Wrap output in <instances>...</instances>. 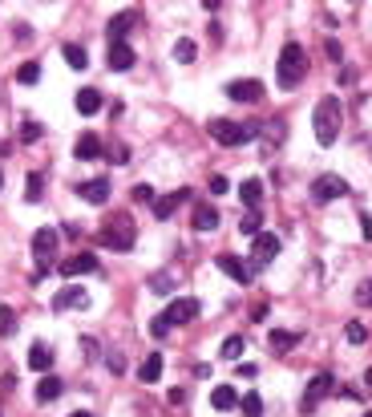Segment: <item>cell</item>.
Returning <instances> with one entry per match:
<instances>
[{
	"label": "cell",
	"mask_w": 372,
	"mask_h": 417,
	"mask_svg": "<svg viewBox=\"0 0 372 417\" xmlns=\"http://www.w3.org/2000/svg\"><path fill=\"white\" fill-rule=\"evenodd\" d=\"M190 223H194V231H214V227H219V211L210 207V203H194Z\"/></svg>",
	"instance_id": "8fae6325"
},
{
	"label": "cell",
	"mask_w": 372,
	"mask_h": 417,
	"mask_svg": "<svg viewBox=\"0 0 372 417\" xmlns=\"http://www.w3.org/2000/svg\"><path fill=\"white\" fill-rule=\"evenodd\" d=\"M227 97H231V101H243V106H251V101L263 97V85L251 81V77H243V81H231V85H227Z\"/></svg>",
	"instance_id": "ba28073f"
},
{
	"label": "cell",
	"mask_w": 372,
	"mask_h": 417,
	"mask_svg": "<svg viewBox=\"0 0 372 417\" xmlns=\"http://www.w3.org/2000/svg\"><path fill=\"white\" fill-rule=\"evenodd\" d=\"M207 130H210V138L219 142V146H243V142H251V138L263 134L259 122H227V117H210Z\"/></svg>",
	"instance_id": "3957f363"
},
{
	"label": "cell",
	"mask_w": 372,
	"mask_h": 417,
	"mask_svg": "<svg viewBox=\"0 0 372 417\" xmlns=\"http://www.w3.org/2000/svg\"><path fill=\"white\" fill-rule=\"evenodd\" d=\"M356 304H360V308H372V276L360 284V292H356Z\"/></svg>",
	"instance_id": "d590c367"
},
{
	"label": "cell",
	"mask_w": 372,
	"mask_h": 417,
	"mask_svg": "<svg viewBox=\"0 0 372 417\" xmlns=\"http://www.w3.org/2000/svg\"><path fill=\"white\" fill-rule=\"evenodd\" d=\"M276 255H279V235H271V231L255 235V247H251V263H255V268H267V263H271Z\"/></svg>",
	"instance_id": "52a82bcc"
},
{
	"label": "cell",
	"mask_w": 372,
	"mask_h": 417,
	"mask_svg": "<svg viewBox=\"0 0 372 417\" xmlns=\"http://www.w3.org/2000/svg\"><path fill=\"white\" fill-rule=\"evenodd\" d=\"M251 316H255L259 325H263V316H267V300H263V304H255V308H251Z\"/></svg>",
	"instance_id": "f6af8a7d"
},
{
	"label": "cell",
	"mask_w": 372,
	"mask_h": 417,
	"mask_svg": "<svg viewBox=\"0 0 372 417\" xmlns=\"http://www.w3.org/2000/svg\"><path fill=\"white\" fill-rule=\"evenodd\" d=\"M259 227H263V215H259V211H247V215L239 219V231L243 235H259Z\"/></svg>",
	"instance_id": "f1b7e54d"
},
{
	"label": "cell",
	"mask_w": 372,
	"mask_h": 417,
	"mask_svg": "<svg viewBox=\"0 0 372 417\" xmlns=\"http://www.w3.org/2000/svg\"><path fill=\"white\" fill-rule=\"evenodd\" d=\"M126 158H130V150H126V146H121V142H114V146H110V163H126Z\"/></svg>",
	"instance_id": "f35d334b"
},
{
	"label": "cell",
	"mask_w": 372,
	"mask_h": 417,
	"mask_svg": "<svg viewBox=\"0 0 372 417\" xmlns=\"http://www.w3.org/2000/svg\"><path fill=\"white\" fill-rule=\"evenodd\" d=\"M17 332V312L8 304H0V336H12Z\"/></svg>",
	"instance_id": "f546056e"
},
{
	"label": "cell",
	"mask_w": 372,
	"mask_h": 417,
	"mask_svg": "<svg viewBox=\"0 0 372 417\" xmlns=\"http://www.w3.org/2000/svg\"><path fill=\"white\" fill-rule=\"evenodd\" d=\"M243 417H263V397H259V393L243 397Z\"/></svg>",
	"instance_id": "d6a6232c"
},
{
	"label": "cell",
	"mask_w": 372,
	"mask_h": 417,
	"mask_svg": "<svg viewBox=\"0 0 372 417\" xmlns=\"http://www.w3.org/2000/svg\"><path fill=\"white\" fill-rule=\"evenodd\" d=\"M369 417H372V414H369Z\"/></svg>",
	"instance_id": "c3c4849f"
},
{
	"label": "cell",
	"mask_w": 372,
	"mask_h": 417,
	"mask_svg": "<svg viewBox=\"0 0 372 417\" xmlns=\"http://www.w3.org/2000/svg\"><path fill=\"white\" fill-rule=\"evenodd\" d=\"M134 199H138V203H154V186L138 183V186H134Z\"/></svg>",
	"instance_id": "74e56055"
},
{
	"label": "cell",
	"mask_w": 372,
	"mask_h": 417,
	"mask_svg": "<svg viewBox=\"0 0 372 417\" xmlns=\"http://www.w3.org/2000/svg\"><path fill=\"white\" fill-rule=\"evenodd\" d=\"M166 332H170V320H166V316H154V320H150V336H158V341H162Z\"/></svg>",
	"instance_id": "8d00e7d4"
},
{
	"label": "cell",
	"mask_w": 372,
	"mask_h": 417,
	"mask_svg": "<svg viewBox=\"0 0 372 417\" xmlns=\"http://www.w3.org/2000/svg\"><path fill=\"white\" fill-rule=\"evenodd\" d=\"M348 341H352V345H364V341H369V328L360 325V320H352V325H348Z\"/></svg>",
	"instance_id": "e575fe53"
},
{
	"label": "cell",
	"mask_w": 372,
	"mask_h": 417,
	"mask_svg": "<svg viewBox=\"0 0 372 417\" xmlns=\"http://www.w3.org/2000/svg\"><path fill=\"white\" fill-rule=\"evenodd\" d=\"M61 389H65V381L49 373V377H41V381H37V401H41V405H49V401H57V397H61Z\"/></svg>",
	"instance_id": "9a60e30c"
},
{
	"label": "cell",
	"mask_w": 372,
	"mask_h": 417,
	"mask_svg": "<svg viewBox=\"0 0 372 417\" xmlns=\"http://www.w3.org/2000/svg\"><path fill=\"white\" fill-rule=\"evenodd\" d=\"M61 57H65V65L77 70V73L90 65V57H85V49H81V45H65V49H61Z\"/></svg>",
	"instance_id": "4316f807"
},
{
	"label": "cell",
	"mask_w": 372,
	"mask_h": 417,
	"mask_svg": "<svg viewBox=\"0 0 372 417\" xmlns=\"http://www.w3.org/2000/svg\"><path fill=\"white\" fill-rule=\"evenodd\" d=\"M210 405H214L219 414H227V409L243 405V401H239V393H235L231 385H214V389H210Z\"/></svg>",
	"instance_id": "4fadbf2b"
},
{
	"label": "cell",
	"mask_w": 372,
	"mask_h": 417,
	"mask_svg": "<svg viewBox=\"0 0 372 417\" xmlns=\"http://www.w3.org/2000/svg\"><path fill=\"white\" fill-rule=\"evenodd\" d=\"M28 369L45 373V377H49V369H53V348H49V345H33V348H28Z\"/></svg>",
	"instance_id": "ac0fdd59"
},
{
	"label": "cell",
	"mask_w": 372,
	"mask_h": 417,
	"mask_svg": "<svg viewBox=\"0 0 372 417\" xmlns=\"http://www.w3.org/2000/svg\"><path fill=\"white\" fill-rule=\"evenodd\" d=\"M134 21H138V13H117L114 21H110V28H105V33H110V41L121 45V37L130 33V24H134Z\"/></svg>",
	"instance_id": "ffe728a7"
},
{
	"label": "cell",
	"mask_w": 372,
	"mask_h": 417,
	"mask_svg": "<svg viewBox=\"0 0 372 417\" xmlns=\"http://www.w3.org/2000/svg\"><path fill=\"white\" fill-rule=\"evenodd\" d=\"M303 77H307V53H303V45L287 41V45H283V53H279V65H276L279 90H296Z\"/></svg>",
	"instance_id": "7a4b0ae2"
},
{
	"label": "cell",
	"mask_w": 372,
	"mask_h": 417,
	"mask_svg": "<svg viewBox=\"0 0 372 417\" xmlns=\"http://www.w3.org/2000/svg\"><path fill=\"white\" fill-rule=\"evenodd\" d=\"M324 53L332 57V61H340V57H344V49H340V41H328V45H324Z\"/></svg>",
	"instance_id": "60d3db41"
},
{
	"label": "cell",
	"mask_w": 372,
	"mask_h": 417,
	"mask_svg": "<svg viewBox=\"0 0 372 417\" xmlns=\"http://www.w3.org/2000/svg\"><path fill=\"white\" fill-rule=\"evenodd\" d=\"M0 186H4V174H0Z\"/></svg>",
	"instance_id": "7dc6e473"
},
{
	"label": "cell",
	"mask_w": 372,
	"mask_h": 417,
	"mask_svg": "<svg viewBox=\"0 0 372 417\" xmlns=\"http://www.w3.org/2000/svg\"><path fill=\"white\" fill-rule=\"evenodd\" d=\"M219 268H223L227 276H235L239 284H247V279H251V268H247L243 259H235V255H219Z\"/></svg>",
	"instance_id": "603a6c76"
},
{
	"label": "cell",
	"mask_w": 372,
	"mask_h": 417,
	"mask_svg": "<svg viewBox=\"0 0 372 417\" xmlns=\"http://www.w3.org/2000/svg\"><path fill=\"white\" fill-rule=\"evenodd\" d=\"M130 65H134V49L126 45V41H121V45H110V70L126 73Z\"/></svg>",
	"instance_id": "44dd1931"
},
{
	"label": "cell",
	"mask_w": 372,
	"mask_h": 417,
	"mask_svg": "<svg viewBox=\"0 0 372 417\" xmlns=\"http://www.w3.org/2000/svg\"><path fill=\"white\" fill-rule=\"evenodd\" d=\"M150 284H154V292H170V276H154Z\"/></svg>",
	"instance_id": "7bdbcfd3"
},
{
	"label": "cell",
	"mask_w": 372,
	"mask_h": 417,
	"mask_svg": "<svg viewBox=\"0 0 372 417\" xmlns=\"http://www.w3.org/2000/svg\"><path fill=\"white\" fill-rule=\"evenodd\" d=\"M186 199H190V190H174V195H162V199H154V215L158 219H170L174 211L183 207Z\"/></svg>",
	"instance_id": "7c38bea8"
},
{
	"label": "cell",
	"mask_w": 372,
	"mask_h": 417,
	"mask_svg": "<svg viewBox=\"0 0 372 417\" xmlns=\"http://www.w3.org/2000/svg\"><path fill=\"white\" fill-rule=\"evenodd\" d=\"M97 110H101V93L93 90V85L77 90V114H81V117H93Z\"/></svg>",
	"instance_id": "e0dca14e"
},
{
	"label": "cell",
	"mask_w": 372,
	"mask_h": 417,
	"mask_svg": "<svg viewBox=\"0 0 372 417\" xmlns=\"http://www.w3.org/2000/svg\"><path fill=\"white\" fill-rule=\"evenodd\" d=\"M69 417H93V414H85V409H77V414H69Z\"/></svg>",
	"instance_id": "bcb514c9"
},
{
	"label": "cell",
	"mask_w": 372,
	"mask_h": 417,
	"mask_svg": "<svg viewBox=\"0 0 372 417\" xmlns=\"http://www.w3.org/2000/svg\"><path fill=\"white\" fill-rule=\"evenodd\" d=\"M134 239H138V231H134V219H130V215H114V219L101 227V247L130 252V247H134Z\"/></svg>",
	"instance_id": "277c9868"
},
{
	"label": "cell",
	"mask_w": 372,
	"mask_h": 417,
	"mask_svg": "<svg viewBox=\"0 0 372 417\" xmlns=\"http://www.w3.org/2000/svg\"><path fill=\"white\" fill-rule=\"evenodd\" d=\"M344 195H348V183L336 179V174H320V179L312 183V199H316V203H332V199H344Z\"/></svg>",
	"instance_id": "8992f818"
},
{
	"label": "cell",
	"mask_w": 372,
	"mask_h": 417,
	"mask_svg": "<svg viewBox=\"0 0 372 417\" xmlns=\"http://www.w3.org/2000/svg\"><path fill=\"white\" fill-rule=\"evenodd\" d=\"M101 263H97V255H69V259H61V276H90V272H97Z\"/></svg>",
	"instance_id": "30bf717a"
},
{
	"label": "cell",
	"mask_w": 372,
	"mask_h": 417,
	"mask_svg": "<svg viewBox=\"0 0 372 417\" xmlns=\"http://www.w3.org/2000/svg\"><path fill=\"white\" fill-rule=\"evenodd\" d=\"M267 345L276 348V352H287V348L300 345V336H296V332H287V328H276V332L267 336Z\"/></svg>",
	"instance_id": "d4e9b609"
},
{
	"label": "cell",
	"mask_w": 372,
	"mask_h": 417,
	"mask_svg": "<svg viewBox=\"0 0 372 417\" xmlns=\"http://www.w3.org/2000/svg\"><path fill=\"white\" fill-rule=\"evenodd\" d=\"M37 138H41V126H37V122H24L21 142H37Z\"/></svg>",
	"instance_id": "ab89813d"
},
{
	"label": "cell",
	"mask_w": 372,
	"mask_h": 417,
	"mask_svg": "<svg viewBox=\"0 0 372 417\" xmlns=\"http://www.w3.org/2000/svg\"><path fill=\"white\" fill-rule=\"evenodd\" d=\"M340 126H344V106L328 93L316 101V110H312V130H316V142L320 146H332V142L340 138Z\"/></svg>",
	"instance_id": "6da1fadb"
},
{
	"label": "cell",
	"mask_w": 372,
	"mask_h": 417,
	"mask_svg": "<svg viewBox=\"0 0 372 417\" xmlns=\"http://www.w3.org/2000/svg\"><path fill=\"white\" fill-rule=\"evenodd\" d=\"M53 308H57V312H65V308H90V296H85L81 288H69V292H57V296H53Z\"/></svg>",
	"instance_id": "2e32d148"
},
{
	"label": "cell",
	"mask_w": 372,
	"mask_h": 417,
	"mask_svg": "<svg viewBox=\"0 0 372 417\" xmlns=\"http://www.w3.org/2000/svg\"><path fill=\"white\" fill-rule=\"evenodd\" d=\"M33 252H37V255H53V252H57V231H53V227H41V231L33 235Z\"/></svg>",
	"instance_id": "cb8c5ba5"
},
{
	"label": "cell",
	"mask_w": 372,
	"mask_h": 417,
	"mask_svg": "<svg viewBox=\"0 0 372 417\" xmlns=\"http://www.w3.org/2000/svg\"><path fill=\"white\" fill-rule=\"evenodd\" d=\"M239 199L247 203V211H259L263 207V183L259 179H247V183L239 186Z\"/></svg>",
	"instance_id": "d6986e66"
},
{
	"label": "cell",
	"mask_w": 372,
	"mask_h": 417,
	"mask_svg": "<svg viewBox=\"0 0 372 417\" xmlns=\"http://www.w3.org/2000/svg\"><path fill=\"white\" fill-rule=\"evenodd\" d=\"M138 377H142V381H158V377H162V352H150V357L142 361Z\"/></svg>",
	"instance_id": "484cf974"
},
{
	"label": "cell",
	"mask_w": 372,
	"mask_h": 417,
	"mask_svg": "<svg viewBox=\"0 0 372 417\" xmlns=\"http://www.w3.org/2000/svg\"><path fill=\"white\" fill-rule=\"evenodd\" d=\"M194 53H198V49H194V41H178V45H174V61H183V65H190V61H194Z\"/></svg>",
	"instance_id": "1f68e13d"
},
{
	"label": "cell",
	"mask_w": 372,
	"mask_h": 417,
	"mask_svg": "<svg viewBox=\"0 0 372 417\" xmlns=\"http://www.w3.org/2000/svg\"><path fill=\"white\" fill-rule=\"evenodd\" d=\"M239 352H243V336H227L223 348H219V357H223V361H239Z\"/></svg>",
	"instance_id": "4dcf8cb0"
},
{
	"label": "cell",
	"mask_w": 372,
	"mask_h": 417,
	"mask_svg": "<svg viewBox=\"0 0 372 417\" xmlns=\"http://www.w3.org/2000/svg\"><path fill=\"white\" fill-rule=\"evenodd\" d=\"M24 186H28V190H24V199H28V203H37V199H41V174H28V179H24Z\"/></svg>",
	"instance_id": "836d02e7"
},
{
	"label": "cell",
	"mask_w": 372,
	"mask_h": 417,
	"mask_svg": "<svg viewBox=\"0 0 372 417\" xmlns=\"http://www.w3.org/2000/svg\"><path fill=\"white\" fill-rule=\"evenodd\" d=\"M17 81H21V85H37V81H41V65H37V61H24L21 70H17Z\"/></svg>",
	"instance_id": "83f0119b"
},
{
	"label": "cell",
	"mask_w": 372,
	"mask_h": 417,
	"mask_svg": "<svg viewBox=\"0 0 372 417\" xmlns=\"http://www.w3.org/2000/svg\"><path fill=\"white\" fill-rule=\"evenodd\" d=\"M77 158H81V163L101 158V138H97V134H81V138H77Z\"/></svg>",
	"instance_id": "7402d4cb"
},
{
	"label": "cell",
	"mask_w": 372,
	"mask_h": 417,
	"mask_svg": "<svg viewBox=\"0 0 372 417\" xmlns=\"http://www.w3.org/2000/svg\"><path fill=\"white\" fill-rule=\"evenodd\" d=\"M210 190H214V195H227V179H223V174H214V179H210Z\"/></svg>",
	"instance_id": "b9f144b4"
},
{
	"label": "cell",
	"mask_w": 372,
	"mask_h": 417,
	"mask_svg": "<svg viewBox=\"0 0 372 417\" xmlns=\"http://www.w3.org/2000/svg\"><path fill=\"white\" fill-rule=\"evenodd\" d=\"M170 325H190L194 316H198V300H190V296H183V300H174L170 308L162 312Z\"/></svg>",
	"instance_id": "9c48e42d"
},
{
	"label": "cell",
	"mask_w": 372,
	"mask_h": 417,
	"mask_svg": "<svg viewBox=\"0 0 372 417\" xmlns=\"http://www.w3.org/2000/svg\"><path fill=\"white\" fill-rule=\"evenodd\" d=\"M77 195H81L85 203H105V199H110V183H105V179H90V183L77 186Z\"/></svg>",
	"instance_id": "5bb4252c"
},
{
	"label": "cell",
	"mask_w": 372,
	"mask_h": 417,
	"mask_svg": "<svg viewBox=\"0 0 372 417\" xmlns=\"http://www.w3.org/2000/svg\"><path fill=\"white\" fill-rule=\"evenodd\" d=\"M332 385H336V377H332V373H316V377L307 381V393H303V401H300L303 414H316V405L332 393Z\"/></svg>",
	"instance_id": "5b68a950"
},
{
	"label": "cell",
	"mask_w": 372,
	"mask_h": 417,
	"mask_svg": "<svg viewBox=\"0 0 372 417\" xmlns=\"http://www.w3.org/2000/svg\"><path fill=\"white\" fill-rule=\"evenodd\" d=\"M110 369H114V373H121V369H126V361H121V352H110Z\"/></svg>",
	"instance_id": "ee69618b"
}]
</instances>
